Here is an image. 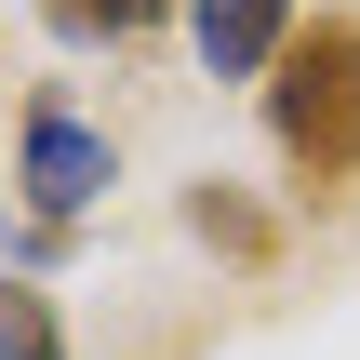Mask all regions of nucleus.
I'll use <instances>...</instances> for the list:
<instances>
[{
    "label": "nucleus",
    "instance_id": "f257e3e1",
    "mask_svg": "<svg viewBox=\"0 0 360 360\" xmlns=\"http://www.w3.org/2000/svg\"><path fill=\"white\" fill-rule=\"evenodd\" d=\"M267 147L307 200L360 187V13H294V40L267 67Z\"/></svg>",
    "mask_w": 360,
    "mask_h": 360
},
{
    "label": "nucleus",
    "instance_id": "f03ea898",
    "mask_svg": "<svg viewBox=\"0 0 360 360\" xmlns=\"http://www.w3.org/2000/svg\"><path fill=\"white\" fill-rule=\"evenodd\" d=\"M107 187H120V147H107V134H94L53 80H40V94L13 107V200H27L40 227H80Z\"/></svg>",
    "mask_w": 360,
    "mask_h": 360
},
{
    "label": "nucleus",
    "instance_id": "7ed1b4c3",
    "mask_svg": "<svg viewBox=\"0 0 360 360\" xmlns=\"http://www.w3.org/2000/svg\"><path fill=\"white\" fill-rule=\"evenodd\" d=\"M187 40L214 80H267L281 40H294V0H187Z\"/></svg>",
    "mask_w": 360,
    "mask_h": 360
},
{
    "label": "nucleus",
    "instance_id": "20e7f679",
    "mask_svg": "<svg viewBox=\"0 0 360 360\" xmlns=\"http://www.w3.org/2000/svg\"><path fill=\"white\" fill-rule=\"evenodd\" d=\"M187 240H214L227 267H267V254H281V227H267V214H254L227 174H200V187H187Z\"/></svg>",
    "mask_w": 360,
    "mask_h": 360
},
{
    "label": "nucleus",
    "instance_id": "39448f33",
    "mask_svg": "<svg viewBox=\"0 0 360 360\" xmlns=\"http://www.w3.org/2000/svg\"><path fill=\"white\" fill-rule=\"evenodd\" d=\"M40 13H53L67 40H147V27H160L174 0H40Z\"/></svg>",
    "mask_w": 360,
    "mask_h": 360
},
{
    "label": "nucleus",
    "instance_id": "423d86ee",
    "mask_svg": "<svg viewBox=\"0 0 360 360\" xmlns=\"http://www.w3.org/2000/svg\"><path fill=\"white\" fill-rule=\"evenodd\" d=\"M0 360H67V334H53V307H40L27 281H0Z\"/></svg>",
    "mask_w": 360,
    "mask_h": 360
},
{
    "label": "nucleus",
    "instance_id": "0eeeda50",
    "mask_svg": "<svg viewBox=\"0 0 360 360\" xmlns=\"http://www.w3.org/2000/svg\"><path fill=\"white\" fill-rule=\"evenodd\" d=\"M53 240H67V227H40V214H27V200H0V267H40V254H53Z\"/></svg>",
    "mask_w": 360,
    "mask_h": 360
}]
</instances>
